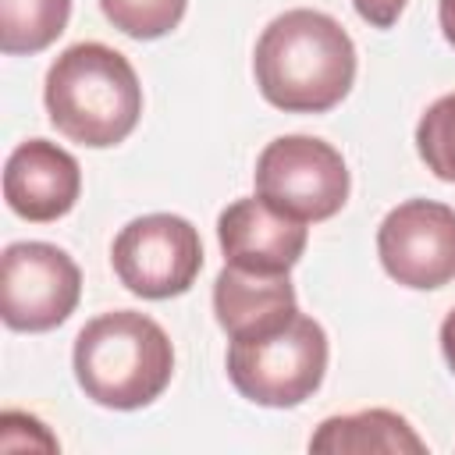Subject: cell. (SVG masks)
Instances as JSON below:
<instances>
[{
	"mask_svg": "<svg viewBox=\"0 0 455 455\" xmlns=\"http://www.w3.org/2000/svg\"><path fill=\"white\" fill-rule=\"evenodd\" d=\"M377 256L391 281L434 291L455 281V206L405 199L377 228Z\"/></svg>",
	"mask_w": 455,
	"mask_h": 455,
	"instance_id": "8",
	"label": "cell"
},
{
	"mask_svg": "<svg viewBox=\"0 0 455 455\" xmlns=\"http://www.w3.org/2000/svg\"><path fill=\"white\" fill-rule=\"evenodd\" d=\"M75 380L103 409H142L156 402L174 373L167 331L135 309H114L89 320L75 338Z\"/></svg>",
	"mask_w": 455,
	"mask_h": 455,
	"instance_id": "3",
	"label": "cell"
},
{
	"mask_svg": "<svg viewBox=\"0 0 455 455\" xmlns=\"http://www.w3.org/2000/svg\"><path fill=\"white\" fill-rule=\"evenodd\" d=\"M71 0H0V50L7 57L39 53L68 28Z\"/></svg>",
	"mask_w": 455,
	"mask_h": 455,
	"instance_id": "13",
	"label": "cell"
},
{
	"mask_svg": "<svg viewBox=\"0 0 455 455\" xmlns=\"http://www.w3.org/2000/svg\"><path fill=\"white\" fill-rule=\"evenodd\" d=\"M252 71L270 107L284 114H327L355 82V46L331 14L295 7L259 32Z\"/></svg>",
	"mask_w": 455,
	"mask_h": 455,
	"instance_id": "1",
	"label": "cell"
},
{
	"mask_svg": "<svg viewBox=\"0 0 455 455\" xmlns=\"http://www.w3.org/2000/svg\"><path fill=\"white\" fill-rule=\"evenodd\" d=\"M50 124L89 149L124 142L142 117V85L124 53L107 43H75L46 71Z\"/></svg>",
	"mask_w": 455,
	"mask_h": 455,
	"instance_id": "2",
	"label": "cell"
},
{
	"mask_svg": "<svg viewBox=\"0 0 455 455\" xmlns=\"http://www.w3.org/2000/svg\"><path fill=\"white\" fill-rule=\"evenodd\" d=\"M437 21H441L444 39L455 46V0H437Z\"/></svg>",
	"mask_w": 455,
	"mask_h": 455,
	"instance_id": "19",
	"label": "cell"
},
{
	"mask_svg": "<svg viewBox=\"0 0 455 455\" xmlns=\"http://www.w3.org/2000/svg\"><path fill=\"white\" fill-rule=\"evenodd\" d=\"M217 242L224 249V263L256 270V274H288L309 242V228L259 196L235 199L217 217Z\"/></svg>",
	"mask_w": 455,
	"mask_h": 455,
	"instance_id": "9",
	"label": "cell"
},
{
	"mask_svg": "<svg viewBox=\"0 0 455 455\" xmlns=\"http://www.w3.org/2000/svg\"><path fill=\"white\" fill-rule=\"evenodd\" d=\"M110 263L132 295L174 299L196 284L203 270V242L192 220L178 213H146L117 231Z\"/></svg>",
	"mask_w": 455,
	"mask_h": 455,
	"instance_id": "6",
	"label": "cell"
},
{
	"mask_svg": "<svg viewBox=\"0 0 455 455\" xmlns=\"http://www.w3.org/2000/svg\"><path fill=\"white\" fill-rule=\"evenodd\" d=\"M327 373V334L323 327L295 313L284 327L235 338L228 345V377L242 398L267 409L302 405Z\"/></svg>",
	"mask_w": 455,
	"mask_h": 455,
	"instance_id": "4",
	"label": "cell"
},
{
	"mask_svg": "<svg viewBox=\"0 0 455 455\" xmlns=\"http://www.w3.org/2000/svg\"><path fill=\"white\" fill-rule=\"evenodd\" d=\"M252 181L263 203L302 224L334 217L352 188L345 156L316 135H281L267 142Z\"/></svg>",
	"mask_w": 455,
	"mask_h": 455,
	"instance_id": "5",
	"label": "cell"
},
{
	"mask_svg": "<svg viewBox=\"0 0 455 455\" xmlns=\"http://www.w3.org/2000/svg\"><path fill=\"white\" fill-rule=\"evenodd\" d=\"M416 153L434 178L455 185V92L423 110L416 124Z\"/></svg>",
	"mask_w": 455,
	"mask_h": 455,
	"instance_id": "14",
	"label": "cell"
},
{
	"mask_svg": "<svg viewBox=\"0 0 455 455\" xmlns=\"http://www.w3.org/2000/svg\"><path fill=\"white\" fill-rule=\"evenodd\" d=\"M188 0H100L107 21L132 39H160L185 18Z\"/></svg>",
	"mask_w": 455,
	"mask_h": 455,
	"instance_id": "15",
	"label": "cell"
},
{
	"mask_svg": "<svg viewBox=\"0 0 455 455\" xmlns=\"http://www.w3.org/2000/svg\"><path fill=\"white\" fill-rule=\"evenodd\" d=\"M57 451L60 441L28 412L7 409L0 416V451Z\"/></svg>",
	"mask_w": 455,
	"mask_h": 455,
	"instance_id": "16",
	"label": "cell"
},
{
	"mask_svg": "<svg viewBox=\"0 0 455 455\" xmlns=\"http://www.w3.org/2000/svg\"><path fill=\"white\" fill-rule=\"evenodd\" d=\"M213 313L231 341L277 331L299 313L295 284L288 274H256L224 263L213 281Z\"/></svg>",
	"mask_w": 455,
	"mask_h": 455,
	"instance_id": "11",
	"label": "cell"
},
{
	"mask_svg": "<svg viewBox=\"0 0 455 455\" xmlns=\"http://www.w3.org/2000/svg\"><path fill=\"white\" fill-rule=\"evenodd\" d=\"M405 4L409 0H352V7L359 11V18L366 25H373V28H391L402 18Z\"/></svg>",
	"mask_w": 455,
	"mask_h": 455,
	"instance_id": "17",
	"label": "cell"
},
{
	"mask_svg": "<svg viewBox=\"0 0 455 455\" xmlns=\"http://www.w3.org/2000/svg\"><path fill=\"white\" fill-rule=\"evenodd\" d=\"M78 192L82 167L64 146L50 139H25L11 149L4 164V199L21 220H60L78 203Z\"/></svg>",
	"mask_w": 455,
	"mask_h": 455,
	"instance_id": "10",
	"label": "cell"
},
{
	"mask_svg": "<svg viewBox=\"0 0 455 455\" xmlns=\"http://www.w3.org/2000/svg\"><path fill=\"white\" fill-rule=\"evenodd\" d=\"M441 352H444V363H448L451 373H455V309L441 320Z\"/></svg>",
	"mask_w": 455,
	"mask_h": 455,
	"instance_id": "18",
	"label": "cell"
},
{
	"mask_svg": "<svg viewBox=\"0 0 455 455\" xmlns=\"http://www.w3.org/2000/svg\"><path fill=\"white\" fill-rule=\"evenodd\" d=\"M82 299L78 263L53 242H11L0 256V316L11 331L60 327Z\"/></svg>",
	"mask_w": 455,
	"mask_h": 455,
	"instance_id": "7",
	"label": "cell"
},
{
	"mask_svg": "<svg viewBox=\"0 0 455 455\" xmlns=\"http://www.w3.org/2000/svg\"><path fill=\"white\" fill-rule=\"evenodd\" d=\"M309 451L331 455H423L427 441L412 430V423L391 409H359L345 416H331L309 437Z\"/></svg>",
	"mask_w": 455,
	"mask_h": 455,
	"instance_id": "12",
	"label": "cell"
}]
</instances>
